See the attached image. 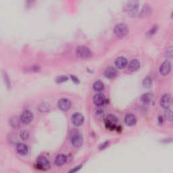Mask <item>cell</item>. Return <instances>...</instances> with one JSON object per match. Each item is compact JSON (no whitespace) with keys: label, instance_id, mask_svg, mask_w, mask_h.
<instances>
[{"label":"cell","instance_id":"cell-15","mask_svg":"<svg viewBox=\"0 0 173 173\" xmlns=\"http://www.w3.org/2000/svg\"><path fill=\"white\" fill-rule=\"evenodd\" d=\"M128 64V60L126 58L122 56L118 57V58L115 61V64L120 69H122V68H125L127 66Z\"/></svg>","mask_w":173,"mask_h":173},{"label":"cell","instance_id":"cell-14","mask_svg":"<svg viewBox=\"0 0 173 173\" xmlns=\"http://www.w3.org/2000/svg\"><path fill=\"white\" fill-rule=\"evenodd\" d=\"M17 153H19L21 156H26L28 153V147L27 145H25L24 143H19L16 145V147Z\"/></svg>","mask_w":173,"mask_h":173},{"label":"cell","instance_id":"cell-16","mask_svg":"<svg viewBox=\"0 0 173 173\" xmlns=\"http://www.w3.org/2000/svg\"><path fill=\"white\" fill-rule=\"evenodd\" d=\"M117 75V70L112 66H109L106 68L104 72V75L108 78H114Z\"/></svg>","mask_w":173,"mask_h":173},{"label":"cell","instance_id":"cell-12","mask_svg":"<svg viewBox=\"0 0 173 173\" xmlns=\"http://www.w3.org/2000/svg\"><path fill=\"white\" fill-rule=\"evenodd\" d=\"M171 104V97L168 94H164L162 95L160 100V105L164 109H168Z\"/></svg>","mask_w":173,"mask_h":173},{"label":"cell","instance_id":"cell-11","mask_svg":"<svg viewBox=\"0 0 173 173\" xmlns=\"http://www.w3.org/2000/svg\"><path fill=\"white\" fill-rule=\"evenodd\" d=\"M171 69V64L168 60H165L160 67V72L162 75H168Z\"/></svg>","mask_w":173,"mask_h":173},{"label":"cell","instance_id":"cell-19","mask_svg":"<svg viewBox=\"0 0 173 173\" xmlns=\"http://www.w3.org/2000/svg\"><path fill=\"white\" fill-rule=\"evenodd\" d=\"M152 99H153V95L151 93H145L141 97L140 100L144 104H149L152 101Z\"/></svg>","mask_w":173,"mask_h":173},{"label":"cell","instance_id":"cell-26","mask_svg":"<svg viewBox=\"0 0 173 173\" xmlns=\"http://www.w3.org/2000/svg\"><path fill=\"white\" fill-rule=\"evenodd\" d=\"M95 116L99 118H102V117H103V116H104V111H103V109H102V108H98V109L95 111Z\"/></svg>","mask_w":173,"mask_h":173},{"label":"cell","instance_id":"cell-23","mask_svg":"<svg viewBox=\"0 0 173 173\" xmlns=\"http://www.w3.org/2000/svg\"><path fill=\"white\" fill-rule=\"evenodd\" d=\"M152 85V79L151 77H145L143 81V85L145 87H150Z\"/></svg>","mask_w":173,"mask_h":173},{"label":"cell","instance_id":"cell-5","mask_svg":"<svg viewBox=\"0 0 173 173\" xmlns=\"http://www.w3.org/2000/svg\"><path fill=\"white\" fill-rule=\"evenodd\" d=\"M85 118L83 115L80 112H75L71 116V122L76 127L81 126L84 122Z\"/></svg>","mask_w":173,"mask_h":173},{"label":"cell","instance_id":"cell-21","mask_svg":"<svg viewBox=\"0 0 173 173\" xmlns=\"http://www.w3.org/2000/svg\"><path fill=\"white\" fill-rule=\"evenodd\" d=\"M37 109L42 112H45L50 110V106L47 102H42L38 106Z\"/></svg>","mask_w":173,"mask_h":173},{"label":"cell","instance_id":"cell-31","mask_svg":"<svg viewBox=\"0 0 173 173\" xmlns=\"http://www.w3.org/2000/svg\"><path fill=\"white\" fill-rule=\"evenodd\" d=\"M156 30H157L156 27H153V28H151V30H150V31L148 32V34H149V35H153V34H154L155 33H156Z\"/></svg>","mask_w":173,"mask_h":173},{"label":"cell","instance_id":"cell-17","mask_svg":"<svg viewBox=\"0 0 173 173\" xmlns=\"http://www.w3.org/2000/svg\"><path fill=\"white\" fill-rule=\"evenodd\" d=\"M140 62L137 59H133L131 61L129 64L128 65V69L130 71H135L139 68Z\"/></svg>","mask_w":173,"mask_h":173},{"label":"cell","instance_id":"cell-33","mask_svg":"<svg viewBox=\"0 0 173 173\" xmlns=\"http://www.w3.org/2000/svg\"><path fill=\"white\" fill-rule=\"evenodd\" d=\"M164 118L162 116H160L158 117V123L160 124V125H163L164 123Z\"/></svg>","mask_w":173,"mask_h":173},{"label":"cell","instance_id":"cell-7","mask_svg":"<svg viewBox=\"0 0 173 173\" xmlns=\"http://www.w3.org/2000/svg\"><path fill=\"white\" fill-rule=\"evenodd\" d=\"M107 100L106 98L105 95L102 93H96L93 97V103L97 106H103L105 103H106Z\"/></svg>","mask_w":173,"mask_h":173},{"label":"cell","instance_id":"cell-34","mask_svg":"<svg viewBox=\"0 0 173 173\" xmlns=\"http://www.w3.org/2000/svg\"><path fill=\"white\" fill-rule=\"evenodd\" d=\"M172 17H173V12H172Z\"/></svg>","mask_w":173,"mask_h":173},{"label":"cell","instance_id":"cell-18","mask_svg":"<svg viewBox=\"0 0 173 173\" xmlns=\"http://www.w3.org/2000/svg\"><path fill=\"white\" fill-rule=\"evenodd\" d=\"M93 89L95 90V91L97 92V93H101L103 90V89H104V84H103V83L102 81H96L93 83Z\"/></svg>","mask_w":173,"mask_h":173},{"label":"cell","instance_id":"cell-28","mask_svg":"<svg viewBox=\"0 0 173 173\" xmlns=\"http://www.w3.org/2000/svg\"><path fill=\"white\" fill-rule=\"evenodd\" d=\"M166 55L170 58L173 57V47H169L166 50Z\"/></svg>","mask_w":173,"mask_h":173},{"label":"cell","instance_id":"cell-27","mask_svg":"<svg viewBox=\"0 0 173 173\" xmlns=\"http://www.w3.org/2000/svg\"><path fill=\"white\" fill-rule=\"evenodd\" d=\"M68 79V77L66 75H61L56 78V81L58 83H63V82L67 81Z\"/></svg>","mask_w":173,"mask_h":173},{"label":"cell","instance_id":"cell-6","mask_svg":"<svg viewBox=\"0 0 173 173\" xmlns=\"http://www.w3.org/2000/svg\"><path fill=\"white\" fill-rule=\"evenodd\" d=\"M76 54L80 58H88L91 55V51L86 46L78 47L76 50Z\"/></svg>","mask_w":173,"mask_h":173},{"label":"cell","instance_id":"cell-32","mask_svg":"<svg viewBox=\"0 0 173 173\" xmlns=\"http://www.w3.org/2000/svg\"><path fill=\"white\" fill-rule=\"evenodd\" d=\"M70 77H71L72 80L75 83H79V80H78V78H77L76 76H74V75H71V76H70Z\"/></svg>","mask_w":173,"mask_h":173},{"label":"cell","instance_id":"cell-3","mask_svg":"<svg viewBox=\"0 0 173 173\" xmlns=\"http://www.w3.org/2000/svg\"><path fill=\"white\" fill-rule=\"evenodd\" d=\"M114 32L118 37H122L128 33V28L127 25L124 23L117 24L115 26Z\"/></svg>","mask_w":173,"mask_h":173},{"label":"cell","instance_id":"cell-10","mask_svg":"<svg viewBox=\"0 0 173 173\" xmlns=\"http://www.w3.org/2000/svg\"><path fill=\"white\" fill-rule=\"evenodd\" d=\"M67 162V156L64 153H59L55 156L54 163L58 167H61Z\"/></svg>","mask_w":173,"mask_h":173},{"label":"cell","instance_id":"cell-1","mask_svg":"<svg viewBox=\"0 0 173 173\" xmlns=\"http://www.w3.org/2000/svg\"><path fill=\"white\" fill-rule=\"evenodd\" d=\"M70 140L75 147H80L83 143V137L78 130L73 129L70 132Z\"/></svg>","mask_w":173,"mask_h":173},{"label":"cell","instance_id":"cell-22","mask_svg":"<svg viewBox=\"0 0 173 173\" xmlns=\"http://www.w3.org/2000/svg\"><path fill=\"white\" fill-rule=\"evenodd\" d=\"M19 136H20V139L23 141H26V140L28 139L29 138V136H30V133L26 129L22 130L19 133Z\"/></svg>","mask_w":173,"mask_h":173},{"label":"cell","instance_id":"cell-2","mask_svg":"<svg viewBox=\"0 0 173 173\" xmlns=\"http://www.w3.org/2000/svg\"><path fill=\"white\" fill-rule=\"evenodd\" d=\"M35 167L39 170L47 171L51 168V164L46 157L39 156L35 161Z\"/></svg>","mask_w":173,"mask_h":173},{"label":"cell","instance_id":"cell-13","mask_svg":"<svg viewBox=\"0 0 173 173\" xmlns=\"http://www.w3.org/2000/svg\"><path fill=\"white\" fill-rule=\"evenodd\" d=\"M125 122L128 127H133L137 122L136 116L132 113L127 114L125 117Z\"/></svg>","mask_w":173,"mask_h":173},{"label":"cell","instance_id":"cell-8","mask_svg":"<svg viewBox=\"0 0 173 173\" xmlns=\"http://www.w3.org/2000/svg\"><path fill=\"white\" fill-rule=\"evenodd\" d=\"M139 8V3L137 2H129L126 5V10L131 15H134L137 12Z\"/></svg>","mask_w":173,"mask_h":173},{"label":"cell","instance_id":"cell-29","mask_svg":"<svg viewBox=\"0 0 173 173\" xmlns=\"http://www.w3.org/2000/svg\"><path fill=\"white\" fill-rule=\"evenodd\" d=\"M81 168H82V166H75L71 170H70V171L68 172V173H76L78 171V170H80Z\"/></svg>","mask_w":173,"mask_h":173},{"label":"cell","instance_id":"cell-4","mask_svg":"<svg viewBox=\"0 0 173 173\" xmlns=\"http://www.w3.org/2000/svg\"><path fill=\"white\" fill-rule=\"evenodd\" d=\"M20 120L21 123L24 125H29L33 120V114L29 110H24L20 114Z\"/></svg>","mask_w":173,"mask_h":173},{"label":"cell","instance_id":"cell-9","mask_svg":"<svg viewBox=\"0 0 173 173\" xmlns=\"http://www.w3.org/2000/svg\"><path fill=\"white\" fill-rule=\"evenodd\" d=\"M58 106L60 110L62 111H67L70 109L71 106V102L69 100L66 98H62L58 100Z\"/></svg>","mask_w":173,"mask_h":173},{"label":"cell","instance_id":"cell-24","mask_svg":"<svg viewBox=\"0 0 173 173\" xmlns=\"http://www.w3.org/2000/svg\"><path fill=\"white\" fill-rule=\"evenodd\" d=\"M164 117L168 120H173V112L171 110L167 109L164 112Z\"/></svg>","mask_w":173,"mask_h":173},{"label":"cell","instance_id":"cell-25","mask_svg":"<svg viewBox=\"0 0 173 173\" xmlns=\"http://www.w3.org/2000/svg\"><path fill=\"white\" fill-rule=\"evenodd\" d=\"M106 120L114 124H117V122H118V119H117V118L115 116H114V115H109V116H108V117H107Z\"/></svg>","mask_w":173,"mask_h":173},{"label":"cell","instance_id":"cell-20","mask_svg":"<svg viewBox=\"0 0 173 173\" xmlns=\"http://www.w3.org/2000/svg\"><path fill=\"white\" fill-rule=\"evenodd\" d=\"M20 123H21V122H20V118H18L16 116H14L10 118V124L14 128H18L20 127Z\"/></svg>","mask_w":173,"mask_h":173},{"label":"cell","instance_id":"cell-30","mask_svg":"<svg viewBox=\"0 0 173 173\" xmlns=\"http://www.w3.org/2000/svg\"><path fill=\"white\" fill-rule=\"evenodd\" d=\"M109 143H110V141H107L104 142V143H103L102 144H101V145H100V150H102V149H104L106 148V147L108 146V145H109Z\"/></svg>","mask_w":173,"mask_h":173}]
</instances>
